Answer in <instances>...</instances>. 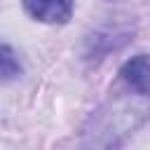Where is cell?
<instances>
[{
    "instance_id": "1",
    "label": "cell",
    "mask_w": 150,
    "mask_h": 150,
    "mask_svg": "<svg viewBox=\"0 0 150 150\" xmlns=\"http://www.w3.org/2000/svg\"><path fill=\"white\" fill-rule=\"evenodd\" d=\"M150 117V103L145 98H115L98 108L84 129V150H115L124 143L136 127Z\"/></svg>"
},
{
    "instance_id": "2",
    "label": "cell",
    "mask_w": 150,
    "mask_h": 150,
    "mask_svg": "<svg viewBox=\"0 0 150 150\" xmlns=\"http://www.w3.org/2000/svg\"><path fill=\"white\" fill-rule=\"evenodd\" d=\"M23 7L42 23H66L73 16V0H23Z\"/></svg>"
},
{
    "instance_id": "3",
    "label": "cell",
    "mask_w": 150,
    "mask_h": 150,
    "mask_svg": "<svg viewBox=\"0 0 150 150\" xmlns=\"http://www.w3.org/2000/svg\"><path fill=\"white\" fill-rule=\"evenodd\" d=\"M120 75L129 89L148 96L150 94V54H138V56L124 61Z\"/></svg>"
},
{
    "instance_id": "4",
    "label": "cell",
    "mask_w": 150,
    "mask_h": 150,
    "mask_svg": "<svg viewBox=\"0 0 150 150\" xmlns=\"http://www.w3.org/2000/svg\"><path fill=\"white\" fill-rule=\"evenodd\" d=\"M0 73H2V80L5 82H9L16 75H21V66L14 59V52H12L9 45H2V49H0Z\"/></svg>"
}]
</instances>
